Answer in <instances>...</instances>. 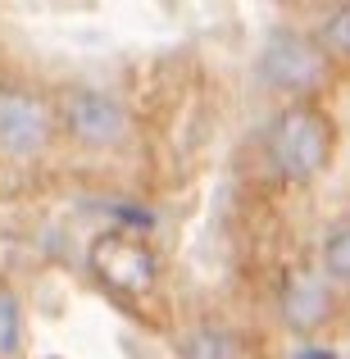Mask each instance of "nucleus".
Here are the masks:
<instances>
[{"label": "nucleus", "mask_w": 350, "mask_h": 359, "mask_svg": "<svg viewBox=\"0 0 350 359\" xmlns=\"http://www.w3.org/2000/svg\"><path fill=\"white\" fill-rule=\"evenodd\" d=\"M328 309H332V296H328V287L318 278H291L287 291H282V314H287L291 327H318L328 318Z\"/></svg>", "instance_id": "423d86ee"}, {"label": "nucleus", "mask_w": 350, "mask_h": 359, "mask_svg": "<svg viewBox=\"0 0 350 359\" xmlns=\"http://www.w3.org/2000/svg\"><path fill=\"white\" fill-rule=\"evenodd\" d=\"M187 359H241V341L228 332H201L187 346Z\"/></svg>", "instance_id": "6e6552de"}, {"label": "nucleus", "mask_w": 350, "mask_h": 359, "mask_svg": "<svg viewBox=\"0 0 350 359\" xmlns=\"http://www.w3.org/2000/svg\"><path fill=\"white\" fill-rule=\"evenodd\" d=\"M51 141V109L32 91H0V150L36 155Z\"/></svg>", "instance_id": "20e7f679"}, {"label": "nucleus", "mask_w": 350, "mask_h": 359, "mask_svg": "<svg viewBox=\"0 0 350 359\" xmlns=\"http://www.w3.org/2000/svg\"><path fill=\"white\" fill-rule=\"evenodd\" d=\"M323 264H328V273H332L337 282H350V223L332 228V237L323 245Z\"/></svg>", "instance_id": "1a4fd4ad"}, {"label": "nucleus", "mask_w": 350, "mask_h": 359, "mask_svg": "<svg viewBox=\"0 0 350 359\" xmlns=\"http://www.w3.org/2000/svg\"><path fill=\"white\" fill-rule=\"evenodd\" d=\"M91 264L119 291H146L155 282V259H150L146 245L132 237H100L96 250H91Z\"/></svg>", "instance_id": "39448f33"}, {"label": "nucleus", "mask_w": 350, "mask_h": 359, "mask_svg": "<svg viewBox=\"0 0 350 359\" xmlns=\"http://www.w3.org/2000/svg\"><path fill=\"white\" fill-rule=\"evenodd\" d=\"M260 78L278 91H309L323 82V55L296 32L269 36V46L260 50Z\"/></svg>", "instance_id": "f03ea898"}, {"label": "nucleus", "mask_w": 350, "mask_h": 359, "mask_svg": "<svg viewBox=\"0 0 350 359\" xmlns=\"http://www.w3.org/2000/svg\"><path fill=\"white\" fill-rule=\"evenodd\" d=\"M332 155V123H328L318 109L296 105L278 118L273 128V164H278L282 177H314L318 168Z\"/></svg>", "instance_id": "f257e3e1"}, {"label": "nucleus", "mask_w": 350, "mask_h": 359, "mask_svg": "<svg viewBox=\"0 0 350 359\" xmlns=\"http://www.w3.org/2000/svg\"><path fill=\"white\" fill-rule=\"evenodd\" d=\"M300 359H332V355H300Z\"/></svg>", "instance_id": "9b49d317"}, {"label": "nucleus", "mask_w": 350, "mask_h": 359, "mask_svg": "<svg viewBox=\"0 0 350 359\" xmlns=\"http://www.w3.org/2000/svg\"><path fill=\"white\" fill-rule=\"evenodd\" d=\"M23 341V318H18V300L14 291L0 287V359H9Z\"/></svg>", "instance_id": "0eeeda50"}, {"label": "nucleus", "mask_w": 350, "mask_h": 359, "mask_svg": "<svg viewBox=\"0 0 350 359\" xmlns=\"http://www.w3.org/2000/svg\"><path fill=\"white\" fill-rule=\"evenodd\" d=\"M64 123H69V132L82 146H96V150H109L128 137V114L105 91H73L69 109H64Z\"/></svg>", "instance_id": "7ed1b4c3"}, {"label": "nucleus", "mask_w": 350, "mask_h": 359, "mask_svg": "<svg viewBox=\"0 0 350 359\" xmlns=\"http://www.w3.org/2000/svg\"><path fill=\"white\" fill-rule=\"evenodd\" d=\"M323 36H328V46H332V50H342V55H350V5H342V9H332V18H328Z\"/></svg>", "instance_id": "9d476101"}]
</instances>
